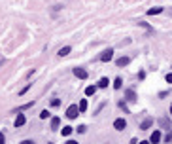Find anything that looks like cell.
I'll use <instances>...</instances> for the list:
<instances>
[{"label": "cell", "mask_w": 172, "mask_h": 144, "mask_svg": "<svg viewBox=\"0 0 172 144\" xmlns=\"http://www.w3.org/2000/svg\"><path fill=\"white\" fill-rule=\"evenodd\" d=\"M78 114H80V106H76V104L68 106V110H66V116H68L70 120H74V118H78Z\"/></svg>", "instance_id": "6da1fadb"}, {"label": "cell", "mask_w": 172, "mask_h": 144, "mask_svg": "<svg viewBox=\"0 0 172 144\" xmlns=\"http://www.w3.org/2000/svg\"><path fill=\"white\" fill-rule=\"evenodd\" d=\"M113 127H116L117 131H123L125 127H127V121H125L123 118H119V120H116V121H113Z\"/></svg>", "instance_id": "7a4b0ae2"}, {"label": "cell", "mask_w": 172, "mask_h": 144, "mask_svg": "<svg viewBox=\"0 0 172 144\" xmlns=\"http://www.w3.org/2000/svg\"><path fill=\"white\" fill-rule=\"evenodd\" d=\"M113 57V49H106L104 53L100 55V61H104V63H108V61H112Z\"/></svg>", "instance_id": "3957f363"}, {"label": "cell", "mask_w": 172, "mask_h": 144, "mask_svg": "<svg viewBox=\"0 0 172 144\" xmlns=\"http://www.w3.org/2000/svg\"><path fill=\"white\" fill-rule=\"evenodd\" d=\"M74 74H76V78H80V80H87V70H83V68H74Z\"/></svg>", "instance_id": "277c9868"}, {"label": "cell", "mask_w": 172, "mask_h": 144, "mask_svg": "<svg viewBox=\"0 0 172 144\" xmlns=\"http://www.w3.org/2000/svg\"><path fill=\"white\" fill-rule=\"evenodd\" d=\"M25 121H27V120H25V116L23 114H17V118H15V127H23Z\"/></svg>", "instance_id": "5b68a950"}, {"label": "cell", "mask_w": 172, "mask_h": 144, "mask_svg": "<svg viewBox=\"0 0 172 144\" xmlns=\"http://www.w3.org/2000/svg\"><path fill=\"white\" fill-rule=\"evenodd\" d=\"M159 140H161V133H159V131H153V133H152V137H149V142L157 144Z\"/></svg>", "instance_id": "8992f818"}, {"label": "cell", "mask_w": 172, "mask_h": 144, "mask_svg": "<svg viewBox=\"0 0 172 144\" xmlns=\"http://www.w3.org/2000/svg\"><path fill=\"white\" fill-rule=\"evenodd\" d=\"M70 51H72L70 46H64V48H61V49H59V55H61V57H64V55H68V53H70Z\"/></svg>", "instance_id": "52a82bcc"}, {"label": "cell", "mask_w": 172, "mask_h": 144, "mask_svg": "<svg viewBox=\"0 0 172 144\" xmlns=\"http://www.w3.org/2000/svg\"><path fill=\"white\" fill-rule=\"evenodd\" d=\"M157 13H163V8H149L148 10V15H157Z\"/></svg>", "instance_id": "ba28073f"}, {"label": "cell", "mask_w": 172, "mask_h": 144, "mask_svg": "<svg viewBox=\"0 0 172 144\" xmlns=\"http://www.w3.org/2000/svg\"><path fill=\"white\" fill-rule=\"evenodd\" d=\"M95 93H97V87H95V85H89V87L85 89V95H87V97H91V95H95Z\"/></svg>", "instance_id": "9c48e42d"}, {"label": "cell", "mask_w": 172, "mask_h": 144, "mask_svg": "<svg viewBox=\"0 0 172 144\" xmlns=\"http://www.w3.org/2000/svg\"><path fill=\"white\" fill-rule=\"evenodd\" d=\"M59 125H61V120L59 118H53L51 120V129H59Z\"/></svg>", "instance_id": "30bf717a"}, {"label": "cell", "mask_w": 172, "mask_h": 144, "mask_svg": "<svg viewBox=\"0 0 172 144\" xmlns=\"http://www.w3.org/2000/svg\"><path fill=\"white\" fill-rule=\"evenodd\" d=\"M152 123H153V120H152V118H148V120H144V123L140 125V129H148V127L152 125Z\"/></svg>", "instance_id": "8fae6325"}, {"label": "cell", "mask_w": 172, "mask_h": 144, "mask_svg": "<svg viewBox=\"0 0 172 144\" xmlns=\"http://www.w3.org/2000/svg\"><path fill=\"white\" fill-rule=\"evenodd\" d=\"M117 66H125V65H129V57H121V59H117Z\"/></svg>", "instance_id": "7c38bea8"}, {"label": "cell", "mask_w": 172, "mask_h": 144, "mask_svg": "<svg viewBox=\"0 0 172 144\" xmlns=\"http://www.w3.org/2000/svg\"><path fill=\"white\" fill-rule=\"evenodd\" d=\"M127 99L131 101V102H132V101H136V95H134V91H131V89L127 91Z\"/></svg>", "instance_id": "4fadbf2b"}, {"label": "cell", "mask_w": 172, "mask_h": 144, "mask_svg": "<svg viewBox=\"0 0 172 144\" xmlns=\"http://www.w3.org/2000/svg\"><path fill=\"white\" fill-rule=\"evenodd\" d=\"M108 84H110V82H108V78H100V82H98V87H108Z\"/></svg>", "instance_id": "5bb4252c"}, {"label": "cell", "mask_w": 172, "mask_h": 144, "mask_svg": "<svg viewBox=\"0 0 172 144\" xmlns=\"http://www.w3.org/2000/svg\"><path fill=\"white\" fill-rule=\"evenodd\" d=\"M87 110V101L83 99V101H80V112H85Z\"/></svg>", "instance_id": "9a60e30c"}, {"label": "cell", "mask_w": 172, "mask_h": 144, "mask_svg": "<svg viewBox=\"0 0 172 144\" xmlns=\"http://www.w3.org/2000/svg\"><path fill=\"white\" fill-rule=\"evenodd\" d=\"M70 133H72V127H70V125H66V127H62V135H64V137H68V135H70Z\"/></svg>", "instance_id": "2e32d148"}, {"label": "cell", "mask_w": 172, "mask_h": 144, "mask_svg": "<svg viewBox=\"0 0 172 144\" xmlns=\"http://www.w3.org/2000/svg\"><path fill=\"white\" fill-rule=\"evenodd\" d=\"M113 87H116V89H119V87H121V78H116V82H113Z\"/></svg>", "instance_id": "e0dca14e"}, {"label": "cell", "mask_w": 172, "mask_h": 144, "mask_svg": "<svg viewBox=\"0 0 172 144\" xmlns=\"http://www.w3.org/2000/svg\"><path fill=\"white\" fill-rule=\"evenodd\" d=\"M48 116H49V112H48V110H42V112H40V118H42V120H45Z\"/></svg>", "instance_id": "ac0fdd59"}, {"label": "cell", "mask_w": 172, "mask_h": 144, "mask_svg": "<svg viewBox=\"0 0 172 144\" xmlns=\"http://www.w3.org/2000/svg\"><path fill=\"white\" fill-rule=\"evenodd\" d=\"M85 131H87L85 125H80V127H78V133H85Z\"/></svg>", "instance_id": "d6986e66"}, {"label": "cell", "mask_w": 172, "mask_h": 144, "mask_svg": "<svg viewBox=\"0 0 172 144\" xmlns=\"http://www.w3.org/2000/svg\"><path fill=\"white\" fill-rule=\"evenodd\" d=\"M119 106H121V108H123V110H125V112H127V114H129V108H127V106H125V102H123V101H121V102H119Z\"/></svg>", "instance_id": "ffe728a7"}, {"label": "cell", "mask_w": 172, "mask_h": 144, "mask_svg": "<svg viewBox=\"0 0 172 144\" xmlns=\"http://www.w3.org/2000/svg\"><path fill=\"white\" fill-rule=\"evenodd\" d=\"M51 104H53V106H59L61 101H59V99H53V101H51Z\"/></svg>", "instance_id": "44dd1931"}, {"label": "cell", "mask_w": 172, "mask_h": 144, "mask_svg": "<svg viewBox=\"0 0 172 144\" xmlns=\"http://www.w3.org/2000/svg\"><path fill=\"white\" fill-rule=\"evenodd\" d=\"M166 82H168V84H172V72H170V74H166Z\"/></svg>", "instance_id": "7402d4cb"}, {"label": "cell", "mask_w": 172, "mask_h": 144, "mask_svg": "<svg viewBox=\"0 0 172 144\" xmlns=\"http://www.w3.org/2000/svg\"><path fill=\"white\" fill-rule=\"evenodd\" d=\"M4 142H6V138H4V135L0 133V144H4Z\"/></svg>", "instance_id": "603a6c76"}, {"label": "cell", "mask_w": 172, "mask_h": 144, "mask_svg": "<svg viewBox=\"0 0 172 144\" xmlns=\"http://www.w3.org/2000/svg\"><path fill=\"white\" fill-rule=\"evenodd\" d=\"M21 144H34V142H32V140H23Z\"/></svg>", "instance_id": "cb8c5ba5"}, {"label": "cell", "mask_w": 172, "mask_h": 144, "mask_svg": "<svg viewBox=\"0 0 172 144\" xmlns=\"http://www.w3.org/2000/svg\"><path fill=\"white\" fill-rule=\"evenodd\" d=\"M64 144H78V142H76V140H66Z\"/></svg>", "instance_id": "d4e9b609"}, {"label": "cell", "mask_w": 172, "mask_h": 144, "mask_svg": "<svg viewBox=\"0 0 172 144\" xmlns=\"http://www.w3.org/2000/svg\"><path fill=\"white\" fill-rule=\"evenodd\" d=\"M138 144H149V142H146V140H142V142H138Z\"/></svg>", "instance_id": "484cf974"}, {"label": "cell", "mask_w": 172, "mask_h": 144, "mask_svg": "<svg viewBox=\"0 0 172 144\" xmlns=\"http://www.w3.org/2000/svg\"><path fill=\"white\" fill-rule=\"evenodd\" d=\"M170 114H172V104H170Z\"/></svg>", "instance_id": "4316f807"}]
</instances>
